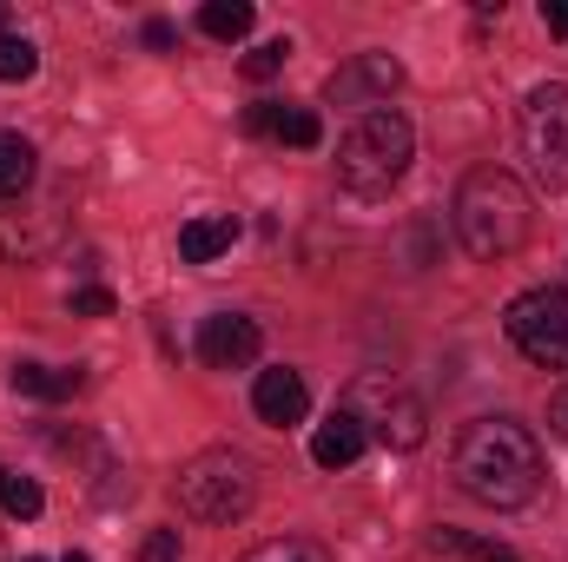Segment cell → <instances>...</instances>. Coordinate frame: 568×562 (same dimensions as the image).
Returning a JSON list of instances; mask_svg holds the SVG:
<instances>
[{"label":"cell","mask_w":568,"mask_h":562,"mask_svg":"<svg viewBox=\"0 0 568 562\" xmlns=\"http://www.w3.org/2000/svg\"><path fill=\"white\" fill-rule=\"evenodd\" d=\"M456 483L463 496L489 503V510H523L542 490V443L536 430L516 418H476L456 436Z\"/></svg>","instance_id":"cell-1"},{"label":"cell","mask_w":568,"mask_h":562,"mask_svg":"<svg viewBox=\"0 0 568 562\" xmlns=\"http://www.w3.org/2000/svg\"><path fill=\"white\" fill-rule=\"evenodd\" d=\"M529 225H536V212H529V192H523L516 172L476 165V172L456 185V239H463L469 259H483V265L516 259V252L529 245Z\"/></svg>","instance_id":"cell-2"},{"label":"cell","mask_w":568,"mask_h":562,"mask_svg":"<svg viewBox=\"0 0 568 562\" xmlns=\"http://www.w3.org/2000/svg\"><path fill=\"white\" fill-rule=\"evenodd\" d=\"M410 152H417V133L397 107L357 113L351 133L337 140V185H351L357 199H384L410 172Z\"/></svg>","instance_id":"cell-3"},{"label":"cell","mask_w":568,"mask_h":562,"mask_svg":"<svg viewBox=\"0 0 568 562\" xmlns=\"http://www.w3.org/2000/svg\"><path fill=\"white\" fill-rule=\"evenodd\" d=\"M172 496L192 523H239L258 503V463L232 443H212L172 476Z\"/></svg>","instance_id":"cell-4"},{"label":"cell","mask_w":568,"mask_h":562,"mask_svg":"<svg viewBox=\"0 0 568 562\" xmlns=\"http://www.w3.org/2000/svg\"><path fill=\"white\" fill-rule=\"evenodd\" d=\"M523 159L542 192H568V87L549 80L523 100Z\"/></svg>","instance_id":"cell-5"},{"label":"cell","mask_w":568,"mask_h":562,"mask_svg":"<svg viewBox=\"0 0 568 562\" xmlns=\"http://www.w3.org/2000/svg\"><path fill=\"white\" fill-rule=\"evenodd\" d=\"M503 331H509V344H516L523 358H536V364H549V371H568V291L536 284V291L509 298Z\"/></svg>","instance_id":"cell-6"},{"label":"cell","mask_w":568,"mask_h":562,"mask_svg":"<svg viewBox=\"0 0 568 562\" xmlns=\"http://www.w3.org/2000/svg\"><path fill=\"white\" fill-rule=\"evenodd\" d=\"M397 87H404V67H397L390 53H357V60H344V67L324 80V100H331V107H364V113H377Z\"/></svg>","instance_id":"cell-7"},{"label":"cell","mask_w":568,"mask_h":562,"mask_svg":"<svg viewBox=\"0 0 568 562\" xmlns=\"http://www.w3.org/2000/svg\"><path fill=\"white\" fill-rule=\"evenodd\" d=\"M258 351H265V331L245 311H212L199 324V364H212V371H245Z\"/></svg>","instance_id":"cell-8"},{"label":"cell","mask_w":568,"mask_h":562,"mask_svg":"<svg viewBox=\"0 0 568 562\" xmlns=\"http://www.w3.org/2000/svg\"><path fill=\"white\" fill-rule=\"evenodd\" d=\"M60 245V212L53 205H20V199H0V259L27 265L40 252Z\"/></svg>","instance_id":"cell-9"},{"label":"cell","mask_w":568,"mask_h":562,"mask_svg":"<svg viewBox=\"0 0 568 562\" xmlns=\"http://www.w3.org/2000/svg\"><path fill=\"white\" fill-rule=\"evenodd\" d=\"M252 411L258 423H272V430H291V423L311 418V391H304V378L297 371H258V384H252Z\"/></svg>","instance_id":"cell-10"},{"label":"cell","mask_w":568,"mask_h":562,"mask_svg":"<svg viewBox=\"0 0 568 562\" xmlns=\"http://www.w3.org/2000/svg\"><path fill=\"white\" fill-rule=\"evenodd\" d=\"M364 443H371V423L357 418V411H331V418L317 423V436H311V463L317 470H351L364 456Z\"/></svg>","instance_id":"cell-11"},{"label":"cell","mask_w":568,"mask_h":562,"mask_svg":"<svg viewBox=\"0 0 568 562\" xmlns=\"http://www.w3.org/2000/svg\"><path fill=\"white\" fill-rule=\"evenodd\" d=\"M239 245V219L232 212H205V219H185L179 225V259L185 265H212Z\"/></svg>","instance_id":"cell-12"},{"label":"cell","mask_w":568,"mask_h":562,"mask_svg":"<svg viewBox=\"0 0 568 562\" xmlns=\"http://www.w3.org/2000/svg\"><path fill=\"white\" fill-rule=\"evenodd\" d=\"M377 436H384L390 450H417V443L429 436V418H424V404H417L410 391H397V398H390V404L377 411Z\"/></svg>","instance_id":"cell-13"},{"label":"cell","mask_w":568,"mask_h":562,"mask_svg":"<svg viewBox=\"0 0 568 562\" xmlns=\"http://www.w3.org/2000/svg\"><path fill=\"white\" fill-rule=\"evenodd\" d=\"M7 384H13L20 398H47V404H60V398H73L87 378H80V371H47V364H13Z\"/></svg>","instance_id":"cell-14"},{"label":"cell","mask_w":568,"mask_h":562,"mask_svg":"<svg viewBox=\"0 0 568 562\" xmlns=\"http://www.w3.org/2000/svg\"><path fill=\"white\" fill-rule=\"evenodd\" d=\"M429 550L436 556H463V562H516L509 543H489V536H469V530H436Z\"/></svg>","instance_id":"cell-15"},{"label":"cell","mask_w":568,"mask_h":562,"mask_svg":"<svg viewBox=\"0 0 568 562\" xmlns=\"http://www.w3.org/2000/svg\"><path fill=\"white\" fill-rule=\"evenodd\" d=\"M33 185V145L20 133H0V199H20Z\"/></svg>","instance_id":"cell-16"},{"label":"cell","mask_w":568,"mask_h":562,"mask_svg":"<svg viewBox=\"0 0 568 562\" xmlns=\"http://www.w3.org/2000/svg\"><path fill=\"white\" fill-rule=\"evenodd\" d=\"M252 20H258V13H252L245 0H205V7H199V27H205L212 40H245Z\"/></svg>","instance_id":"cell-17"},{"label":"cell","mask_w":568,"mask_h":562,"mask_svg":"<svg viewBox=\"0 0 568 562\" xmlns=\"http://www.w3.org/2000/svg\"><path fill=\"white\" fill-rule=\"evenodd\" d=\"M33 73H40V47L20 40V33H0V80L20 87V80H33Z\"/></svg>","instance_id":"cell-18"},{"label":"cell","mask_w":568,"mask_h":562,"mask_svg":"<svg viewBox=\"0 0 568 562\" xmlns=\"http://www.w3.org/2000/svg\"><path fill=\"white\" fill-rule=\"evenodd\" d=\"M40 503H47V496H40V483L7 470V483H0V510H7V516H20V523H33V516H40Z\"/></svg>","instance_id":"cell-19"},{"label":"cell","mask_w":568,"mask_h":562,"mask_svg":"<svg viewBox=\"0 0 568 562\" xmlns=\"http://www.w3.org/2000/svg\"><path fill=\"white\" fill-rule=\"evenodd\" d=\"M239 562H331L317 543H304V536H278V543H258V550H245Z\"/></svg>","instance_id":"cell-20"},{"label":"cell","mask_w":568,"mask_h":562,"mask_svg":"<svg viewBox=\"0 0 568 562\" xmlns=\"http://www.w3.org/2000/svg\"><path fill=\"white\" fill-rule=\"evenodd\" d=\"M278 140H284V145H297V152H311V145L324 140V120H317L311 107H284V120H278Z\"/></svg>","instance_id":"cell-21"},{"label":"cell","mask_w":568,"mask_h":562,"mask_svg":"<svg viewBox=\"0 0 568 562\" xmlns=\"http://www.w3.org/2000/svg\"><path fill=\"white\" fill-rule=\"evenodd\" d=\"M284 60H291V40H265V47H252V53H245V80H272Z\"/></svg>","instance_id":"cell-22"},{"label":"cell","mask_w":568,"mask_h":562,"mask_svg":"<svg viewBox=\"0 0 568 562\" xmlns=\"http://www.w3.org/2000/svg\"><path fill=\"white\" fill-rule=\"evenodd\" d=\"M278 120H284V100H258V107H245V133H258V140H278Z\"/></svg>","instance_id":"cell-23"},{"label":"cell","mask_w":568,"mask_h":562,"mask_svg":"<svg viewBox=\"0 0 568 562\" xmlns=\"http://www.w3.org/2000/svg\"><path fill=\"white\" fill-rule=\"evenodd\" d=\"M73 311L80 318H113V291L106 284H87V291H73Z\"/></svg>","instance_id":"cell-24"},{"label":"cell","mask_w":568,"mask_h":562,"mask_svg":"<svg viewBox=\"0 0 568 562\" xmlns=\"http://www.w3.org/2000/svg\"><path fill=\"white\" fill-rule=\"evenodd\" d=\"M140 562H179V530H152L140 543Z\"/></svg>","instance_id":"cell-25"},{"label":"cell","mask_w":568,"mask_h":562,"mask_svg":"<svg viewBox=\"0 0 568 562\" xmlns=\"http://www.w3.org/2000/svg\"><path fill=\"white\" fill-rule=\"evenodd\" d=\"M172 40H179L172 20H145V47H152V53H172Z\"/></svg>","instance_id":"cell-26"},{"label":"cell","mask_w":568,"mask_h":562,"mask_svg":"<svg viewBox=\"0 0 568 562\" xmlns=\"http://www.w3.org/2000/svg\"><path fill=\"white\" fill-rule=\"evenodd\" d=\"M549 430H556V436L568 443V384L556 391V398H549Z\"/></svg>","instance_id":"cell-27"},{"label":"cell","mask_w":568,"mask_h":562,"mask_svg":"<svg viewBox=\"0 0 568 562\" xmlns=\"http://www.w3.org/2000/svg\"><path fill=\"white\" fill-rule=\"evenodd\" d=\"M542 27H549V33H562V40H568V0H542Z\"/></svg>","instance_id":"cell-28"},{"label":"cell","mask_w":568,"mask_h":562,"mask_svg":"<svg viewBox=\"0 0 568 562\" xmlns=\"http://www.w3.org/2000/svg\"><path fill=\"white\" fill-rule=\"evenodd\" d=\"M67 562H87V556H80V550H73V556H67Z\"/></svg>","instance_id":"cell-29"},{"label":"cell","mask_w":568,"mask_h":562,"mask_svg":"<svg viewBox=\"0 0 568 562\" xmlns=\"http://www.w3.org/2000/svg\"><path fill=\"white\" fill-rule=\"evenodd\" d=\"M20 562H40V556H20Z\"/></svg>","instance_id":"cell-30"}]
</instances>
